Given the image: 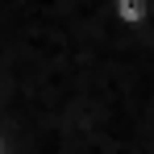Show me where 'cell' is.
<instances>
[{"label": "cell", "instance_id": "obj_1", "mask_svg": "<svg viewBox=\"0 0 154 154\" xmlns=\"http://www.w3.org/2000/svg\"><path fill=\"white\" fill-rule=\"evenodd\" d=\"M146 13H150L146 0H117V21H121V25H142Z\"/></svg>", "mask_w": 154, "mask_h": 154}, {"label": "cell", "instance_id": "obj_2", "mask_svg": "<svg viewBox=\"0 0 154 154\" xmlns=\"http://www.w3.org/2000/svg\"><path fill=\"white\" fill-rule=\"evenodd\" d=\"M0 154H4V146H0Z\"/></svg>", "mask_w": 154, "mask_h": 154}]
</instances>
